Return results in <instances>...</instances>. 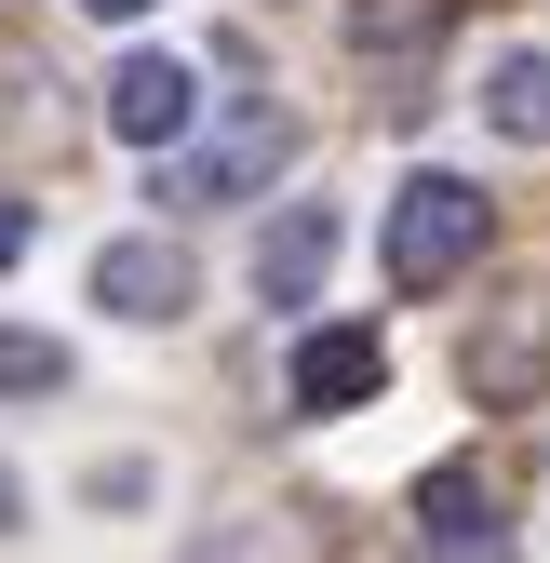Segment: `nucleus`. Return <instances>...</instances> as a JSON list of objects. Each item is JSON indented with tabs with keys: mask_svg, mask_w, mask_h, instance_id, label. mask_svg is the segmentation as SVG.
<instances>
[{
	"mask_svg": "<svg viewBox=\"0 0 550 563\" xmlns=\"http://www.w3.org/2000/svg\"><path fill=\"white\" fill-rule=\"evenodd\" d=\"M484 188H470V175H403L389 188V282H403V296H443V282L470 268V255H484Z\"/></svg>",
	"mask_w": 550,
	"mask_h": 563,
	"instance_id": "nucleus-1",
	"label": "nucleus"
},
{
	"mask_svg": "<svg viewBox=\"0 0 550 563\" xmlns=\"http://www.w3.org/2000/svg\"><path fill=\"white\" fill-rule=\"evenodd\" d=\"M403 523H417L430 563H510V497H497L470 456H443V470L417 483V510H403Z\"/></svg>",
	"mask_w": 550,
	"mask_h": 563,
	"instance_id": "nucleus-2",
	"label": "nucleus"
},
{
	"mask_svg": "<svg viewBox=\"0 0 550 563\" xmlns=\"http://www.w3.org/2000/svg\"><path fill=\"white\" fill-rule=\"evenodd\" d=\"M283 162H296V134H283V121L255 108V121H229V134H216V148H188V162H162V201H175V216H216V201L268 188Z\"/></svg>",
	"mask_w": 550,
	"mask_h": 563,
	"instance_id": "nucleus-3",
	"label": "nucleus"
},
{
	"mask_svg": "<svg viewBox=\"0 0 550 563\" xmlns=\"http://www.w3.org/2000/svg\"><path fill=\"white\" fill-rule=\"evenodd\" d=\"M188 121H201V81H188L175 54H121V67H108V134H121V148L175 162V134H188Z\"/></svg>",
	"mask_w": 550,
	"mask_h": 563,
	"instance_id": "nucleus-4",
	"label": "nucleus"
},
{
	"mask_svg": "<svg viewBox=\"0 0 550 563\" xmlns=\"http://www.w3.org/2000/svg\"><path fill=\"white\" fill-rule=\"evenodd\" d=\"M283 389H296V416H350V402H376V389H389V335H376V322H322V335L296 349Z\"/></svg>",
	"mask_w": 550,
	"mask_h": 563,
	"instance_id": "nucleus-5",
	"label": "nucleus"
},
{
	"mask_svg": "<svg viewBox=\"0 0 550 563\" xmlns=\"http://www.w3.org/2000/svg\"><path fill=\"white\" fill-rule=\"evenodd\" d=\"M95 309H121V322H188V255L148 242V229L108 242V255H95Z\"/></svg>",
	"mask_w": 550,
	"mask_h": 563,
	"instance_id": "nucleus-6",
	"label": "nucleus"
},
{
	"mask_svg": "<svg viewBox=\"0 0 550 563\" xmlns=\"http://www.w3.org/2000/svg\"><path fill=\"white\" fill-rule=\"evenodd\" d=\"M322 268H336V201H283V229L255 242V296L268 309H309Z\"/></svg>",
	"mask_w": 550,
	"mask_h": 563,
	"instance_id": "nucleus-7",
	"label": "nucleus"
},
{
	"mask_svg": "<svg viewBox=\"0 0 550 563\" xmlns=\"http://www.w3.org/2000/svg\"><path fill=\"white\" fill-rule=\"evenodd\" d=\"M550 376V296H524L497 335H470V389H484V402H524Z\"/></svg>",
	"mask_w": 550,
	"mask_h": 563,
	"instance_id": "nucleus-8",
	"label": "nucleus"
},
{
	"mask_svg": "<svg viewBox=\"0 0 550 563\" xmlns=\"http://www.w3.org/2000/svg\"><path fill=\"white\" fill-rule=\"evenodd\" d=\"M484 121L510 148H550V54H497L484 67Z\"/></svg>",
	"mask_w": 550,
	"mask_h": 563,
	"instance_id": "nucleus-9",
	"label": "nucleus"
},
{
	"mask_svg": "<svg viewBox=\"0 0 550 563\" xmlns=\"http://www.w3.org/2000/svg\"><path fill=\"white\" fill-rule=\"evenodd\" d=\"M67 389V349L54 335H0V402H54Z\"/></svg>",
	"mask_w": 550,
	"mask_h": 563,
	"instance_id": "nucleus-10",
	"label": "nucleus"
},
{
	"mask_svg": "<svg viewBox=\"0 0 550 563\" xmlns=\"http://www.w3.org/2000/svg\"><path fill=\"white\" fill-rule=\"evenodd\" d=\"M28 255V201H0V268H14Z\"/></svg>",
	"mask_w": 550,
	"mask_h": 563,
	"instance_id": "nucleus-11",
	"label": "nucleus"
},
{
	"mask_svg": "<svg viewBox=\"0 0 550 563\" xmlns=\"http://www.w3.org/2000/svg\"><path fill=\"white\" fill-rule=\"evenodd\" d=\"M81 14H108V27H134V14H148V0H81Z\"/></svg>",
	"mask_w": 550,
	"mask_h": 563,
	"instance_id": "nucleus-12",
	"label": "nucleus"
},
{
	"mask_svg": "<svg viewBox=\"0 0 550 563\" xmlns=\"http://www.w3.org/2000/svg\"><path fill=\"white\" fill-rule=\"evenodd\" d=\"M0 523H14V470H0Z\"/></svg>",
	"mask_w": 550,
	"mask_h": 563,
	"instance_id": "nucleus-13",
	"label": "nucleus"
}]
</instances>
